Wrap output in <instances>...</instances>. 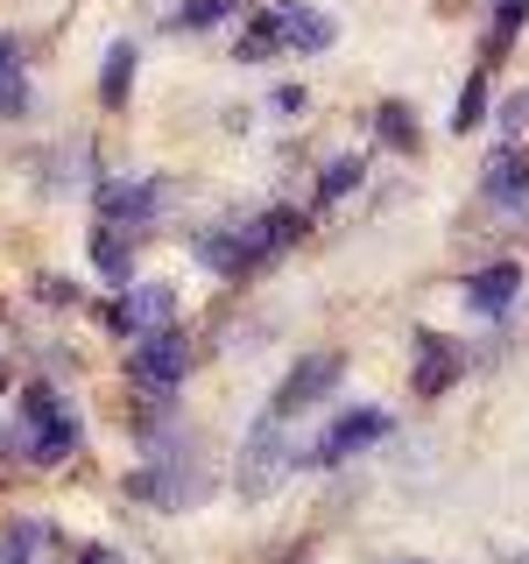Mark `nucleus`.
Here are the masks:
<instances>
[{
    "label": "nucleus",
    "mask_w": 529,
    "mask_h": 564,
    "mask_svg": "<svg viewBox=\"0 0 529 564\" xmlns=\"http://www.w3.org/2000/svg\"><path fill=\"white\" fill-rule=\"evenodd\" d=\"M481 120H487V70H473L466 93H458V106H452V128L466 134V128H481Z\"/></svg>",
    "instance_id": "obj_19"
},
{
    "label": "nucleus",
    "mask_w": 529,
    "mask_h": 564,
    "mask_svg": "<svg viewBox=\"0 0 529 564\" xmlns=\"http://www.w3.org/2000/svg\"><path fill=\"white\" fill-rule=\"evenodd\" d=\"M22 445L35 466H57V458L78 452V416L57 388H22Z\"/></svg>",
    "instance_id": "obj_1"
},
{
    "label": "nucleus",
    "mask_w": 529,
    "mask_h": 564,
    "mask_svg": "<svg viewBox=\"0 0 529 564\" xmlns=\"http://www.w3.org/2000/svg\"><path fill=\"white\" fill-rule=\"evenodd\" d=\"M29 113V70H22V43L0 35V120H22Z\"/></svg>",
    "instance_id": "obj_12"
},
{
    "label": "nucleus",
    "mask_w": 529,
    "mask_h": 564,
    "mask_svg": "<svg viewBox=\"0 0 529 564\" xmlns=\"http://www.w3.org/2000/svg\"><path fill=\"white\" fill-rule=\"evenodd\" d=\"M78 296V282H64V275H43V304H71Z\"/></svg>",
    "instance_id": "obj_25"
},
{
    "label": "nucleus",
    "mask_w": 529,
    "mask_h": 564,
    "mask_svg": "<svg viewBox=\"0 0 529 564\" xmlns=\"http://www.w3.org/2000/svg\"><path fill=\"white\" fill-rule=\"evenodd\" d=\"M402 564H423V557H402Z\"/></svg>",
    "instance_id": "obj_28"
},
{
    "label": "nucleus",
    "mask_w": 529,
    "mask_h": 564,
    "mask_svg": "<svg viewBox=\"0 0 529 564\" xmlns=\"http://www.w3.org/2000/svg\"><path fill=\"white\" fill-rule=\"evenodd\" d=\"M522 296V269L516 261H494V269H481V275H466V304L473 311H487V317H501L508 304Z\"/></svg>",
    "instance_id": "obj_11"
},
{
    "label": "nucleus",
    "mask_w": 529,
    "mask_h": 564,
    "mask_svg": "<svg viewBox=\"0 0 529 564\" xmlns=\"http://www.w3.org/2000/svg\"><path fill=\"white\" fill-rule=\"evenodd\" d=\"M276 50H282V22H276V8H261V14H255V22H247V29H240V43H234V57H240V64H269V57H276Z\"/></svg>",
    "instance_id": "obj_14"
},
{
    "label": "nucleus",
    "mask_w": 529,
    "mask_h": 564,
    "mask_svg": "<svg viewBox=\"0 0 529 564\" xmlns=\"http://www.w3.org/2000/svg\"><path fill=\"white\" fill-rule=\"evenodd\" d=\"M501 134H508V141L529 134V93H508V99H501Z\"/></svg>",
    "instance_id": "obj_23"
},
{
    "label": "nucleus",
    "mask_w": 529,
    "mask_h": 564,
    "mask_svg": "<svg viewBox=\"0 0 529 564\" xmlns=\"http://www.w3.org/2000/svg\"><path fill=\"white\" fill-rule=\"evenodd\" d=\"M481 191H487L494 205H522L529 198V149H516V141H508V149H494L487 170H481Z\"/></svg>",
    "instance_id": "obj_10"
},
{
    "label": "nucleus",
    "mask_w": 529,
    "mask_h": 564,
    "mask_svg": "<svg viewBox=\"0 0 529 564\" xmlns=\"http://www.w3.org/2000/svg\"><path fill=\"white\" fill-rule=\"evenodd\" d=\"M234 234V254H240V269H261V261H276L282 247H290L296 234H304V212H261V219H247V226H226Z\"/></svg>",
    "instance_id": "obj_8"
},
{
    "label": "nucleus",
    "mask_w": 529,
    "mask_h": 564,
    "mask_svg": "<svg viewBox=\"0 0 529 564\" xmlns=\"http://www.w3.org/2000/svg\"><path fill=\"white\" fill-rule=\"evenodd\" d=\"M155 212H163V184H141V176L99 184V226H114V234H134V226L155 219Z\"/></svg>",
    "instance_id": "obj_6"
},
{
    "label": "nucleus",
    "mask_w": 529,
    "mask_h": 564,
    "mask_svg": "<svg viewBox=\"0 0 529 564\" xmlns=\"http://www.w3.org/2000/svg\"><path fill=\"white\" fill-rule=\"evenodd\" d=\"M339 375H346L339 352H311V360H296L290 375H282V388H276V410H269V416L290 423L296 410H317V402H325L332 388H339Z\"/></svg>",
    "instance_id": "obj_3"
},
{
    "label": "nucleus",
    "mask_w": 529,
    "mask_h": 564,
    "mask_svg": "<svg viewBox=\"0 0 529 564\" xmlns=\"http://www.w3.org/2000/svg\"><path fill=\"white\" fill-rule=\"evenodd\" d=\"M269 106H276V113H282V120H296V113H304V106H311V99H304V85H282V93H276Z\"/></svg>",
    "instance_id": "obj_24"
},
{
    "label": "nucleus",
    "mask_w": 529,
    "mask_h": 564,
    "mask_svg": "<svg viewBox=\"0 0 529 564\" xmlns=\"http://www.w3.org/2000/svg\"><path fill=\"white\" fill-rule=\"evenodd\" d=\"M93 269H99L106 282H120V290L134 282V247L120 240L114 226H93Z\"/></svg>",
    "instance_id": "obj_13"
},
{
    "label": "nucleus",
    "mask_w": 529,
    "mask_h": 564,
    "mask_svg": "<svg viewBox=\"0 0 529 564\" xmlns=\"http://www.w3.org/2000/svg\"><path fill=\"white\" fill-rule=\"evenodd\" d=\"M522 14H529V0H494V35H487V64L508 50V35L522 29Z\"/></svg>",
    "instance_id": "obj_21"
},
{
    "label": "nucleus",
    "mask_w": 529,
    "mask_h": 564,
    "mask_svg": "<svg viewBox=\"0 0 529 564\" xmlns=\"http://www.w3.org/2000/svg\"><path fill=\"white\" fill-rule=\"evenodd\" d=\"M176 325V290L170 282H128L114 304V332H128V339H141V332H170Z\"/></svg>",
    "instance_id": "obj_4"
},
{
    "label": "nucleus",
    "mask_w": 529,
    "mask_h": 564,
    "mask_svg": "<svg viewBox=\"0 0 529 564\" xmlns=\"http://www.w3.org/2000/svg\"><path fill=\"white\" fill-rule=\"evenodd\" d=\"M78 564H120V557L106 551V543H93V551H78Z\"/></svg>",
    "instance_id": "obj_26"
},
{
    "label": "nucleus",
    "mask_w": 529,
    "mask_h": 564,
    "mask_svg": "<svg viewBox=\"0 0 529 564\" xmlns=\"http://www.w3.org/2000/svg\"><path fill=\"white\" fill-rule=\"evenodd\" d=\"M417 352H423V360H417V395H438V388L458 375V360L445 352V339H431V332L417 339Z\"/></svg>",
    "instance_id": "obj_16"
},
{
    "label": "nucleus",
    "mask_w": 529,
    "mask_h": 564,
    "mask_svg": "<svg viewBox=\"0 0 529 564\" xmlns=\"http://www.w3.org/2000/svg\"><path fill=\"white\" fill-rule=\"evenodd\" d=\"M388 437V416L381 410H346V416H332L325 423V437L304 452L311 466H339V458H353V452H367V445H381Z\"/></svg>",
    "instance_id": "obj_5"
},
{
    "label": "nucleus",
    "mask_w": 529,
    "mask_h": 564,
    "mask_svg": "<svg viewBox=\"0 0 529 564\" xmlns=\"http://www.w3.org/2000/svg\"><path fill=\"white\" fill-rule=\"evenodd\" d=\"M375 128H381V141L388 149H402V155H417V141H423V128H417V113L402 99H388L381 113H375Z\"/></svg>",
    "instance_id": "obj_18"
},
{
    "label": "nucleus",
    "mask_w": 529,
    "mask_h": 564,
    "mask_svg": "<svg viewBox=\"0 0 529 564\" xmlns=\"http://www.w3.org/2000/svg\"><path fill=\"white\" fill-rule=\"evenodd\" d=\"M360 170H367L360 155H339V163H325V184H317V205H339L346 191L360 184Z\"/></svg>",
    "instance_id": "obj_20"
},
{
    "label": "nucleus",
    "mask_w": 529,
    "mask_h": 564,
    "mask_svg": "<svg viewBox=\"0 0 529 564\" xmlns=\"http://www.w3.org/2000/svg\"><path fill=\"white\" fill-rule=\"evenodd\" d=\"M0 395H8V367H0Z\"/></svg>",
    "instance_id": "obj_27"
},
{
    "label": "nucleus",
    "mask_w": 529,
    "mask_h": 564,
    "mask_svg": "<svg viewBox=\"0 0 529 564\" xmlns=\"http://www.w3.org/2000/svg\"><path fill=\"white\" fill-rule=\"evenodd\" d=\"M134 85V43H106V64H99V99L120 106Z\"/></svg>",
    "instance_id": "obj_15"
},
{
    "label": "nucleus",
    "mask_w": 529,
    "mask_h": 564,
    "mask_svg": "<svg viewBox=\"0 0 529 564\" xmlns=\"http://www.w3.org/2000/svg\"><path fill=\"white\" fill-rule=\"evenodd\" d=\"M226 14H240V0H176V8L163 14V22L176 35H191V29H212V22H226Z\"/></svg>",
    "instance_id": "obj_17"
},
{
    "label": "nucleus",
    "mask_w": 529,
    "mask_h": 564,
    "mask_svg": "<svg viewBox=\"0 0 529 564\" xmlns=\"http://www.w3.org/2000/svg\"><path fill=\"white\" fill-rule=\"evenodd\" d=\"M276 22H282V50H296V57H317V50L339 43V22L304 8V0H276Z\"/></svg>",
    "instance_id": "obj_9"
},
{
    "label": "nucleus",
    "mask_w": 529,
    "mask_h": 564,
    "mask_svg": "<svg viewBox=\"0 0 529 564\" xmlns=\"http://www.w3.org/2000/svg\"><path fill=\"white\" fill-rule=\"evenodd\" d=\"M35 543H43V529H35V522H14L8 536H0V564H35Z\"/></svg>",
    "instance_id": "obj_22"
},
{
    "label": "nucleus",
    "mask_w": 529,
    "mask_h": 564,
    "mask_svg": "<svg viewBox=\"0 0 529 564\" xmlns=\"http://www.w3.org/2000/svg\"><path fill=\"white\" fill-rule=\"evenodd\" d=\"M184 339H176V325L170 332H141V346H134V360H128V375L149 388V395H170L176 381H184Z\"/></svg>",
    "instance_id": "obj_7"
},
{
    "label": "nucleus",
    "mask_w": 529,
    "mask_h": 564,
    "mask_svg": "<svg viewBox=\"0 0 529 564\" xmlns=\"http://www.w3.org/2000/svg\"><path fill=\"white\" fill-rule=\"evenodd\" d=\"M290 466H296V452H290V437H282V416H261L255 431H247V445H240V494L247 501L276 494V480Z\"/></svg>",
    "instance_id": "obj_2"
}]
</instances>
